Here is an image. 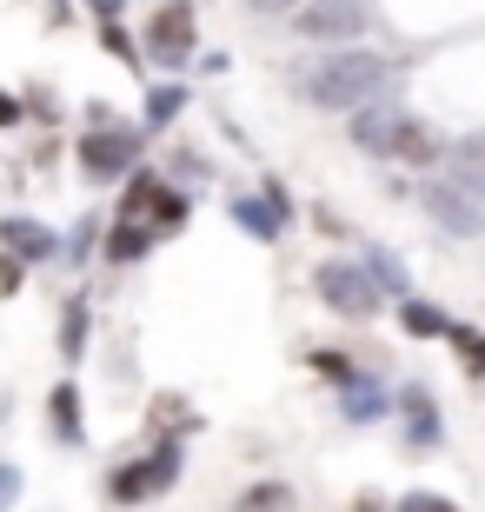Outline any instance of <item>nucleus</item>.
<instances>
[{"mask_svg":"<svg viewBox=\"0 0 485 512\" xmlns=\"http://www.w3.org/2000/svg\"><path fill=\"white\" fill-rule=\"evenodd\" d=\"M14 499H20V473H14V466H0V506H14Z\"/></svg>","mask_w":485,"mask_h":512,"instance_id":"28","label":"nucleus"},{"mask_svg":"<svg viewBox=\"0 0 485 512\" xmlns=\"http://www.w3.org/2000/svg\"><path fill=\"white\" fill-rule=\"evenodd\" d=\"M173 473H180V453H153L147 466H120V473L107 479V499L113 506H133V499H147V493H167L173 486Z\"/></svg>","mask_w":485,"mask_h":512,"instance_id":"5","label":"nucleus"},{"mask_svg":"<svg viewBox=\"0 0 485 512\" xmlns=\"http://www.w3.org/2000/svg\"><path fill=\"white\" fill-rule=\"evenodd\" d=\"M452 187H466V193L485 187V133H466L452 147Z\"/></svg>","mask_w":485,"mask_h":512,"instance_id":"12","label":"nucleus"},{"mask_svg":"<svg viewBox=\"0 0 485 512\" xmlns=\"http://www.w3.org/2000/svg\"><path fill=\"white\" fill-rule=\"evenodd\" d=\"M399 120H406V114H359L353 140H359L366 153H379V160H386V147H392V133H399Z\"/></svg>","mask_w":485,"mask_h":512,"instance_id":"14","label":"nucleus"},{"mask_svg":"<svg viewBox=\"0 0 485 512\" xmlns=\"http://www.w3.org/2000/svg\"><path fill=\"white\" fill-rule=\"evenodd\" d=\"M153 193H160V180H153V173H133L127 200H120V220H133V227H140V213L153 207Z\"/></svg>","mask_w":485,"mask_h":512,"instance_id":"18","label":"nucleus"},{"mask_svg":"<svg viewBox=\"0 0 485 512\" xmlns=\"http://www.w3.org/2000/svg\"><path fill=\"white\" fill-rule=\"evenodd\" d=\"M180 107H187V94H180V87H153V94H147V127H167Z\"/></svg>","mask_w":485,"mask_h":512,"instance_id":"21","label":"nucleus"},{"mask_svg":"<svg viewBox=\"0 0 485 512\" xmlns=\"http://www.w3.org/2000/svg\"><path fill=\"white\" fill-rule=\"evenodd\" d=\"M319 373H326L333 386H353V380H359V373H353L346 360H339V353H319Z\"/></svg>","mask_w":485,"mask_h":512,"instance_id":"26","label":"nucleus"},{"mask_svg":"<svg viewBox=\"0 0 485 512\" xmlns=\"http://www.w3.org/2000/svg\"><path fill=\"white\" fill-rule=\"evenodd\" d=\"M80 160H87L94 180H107V173H120V167L140 160V133L133 127H94L87 140H80Z\"/></svg>","mask_w":485,"mask_h":512,"instance_id":"6","label":"nucleus"},{"mask_svg":"<svg viewBox=\"0 0 485 512\" xmlns=\"http://www.w3.org/2000/svg\"><path fill=\"white\" fill-rule=\"evenodd\" d=\"M366 27H373L366 0H306L299 7V34L306 40H359Z\"/></svg>","mask_w":485,"mask_h":512,"instance_id":"3","label":"nucleus"},{"mask_svg":"<svg viewBox=\"0 0 485 512\" xmlns=\"http://www.w3.org/2000/svg\"><path fill=\"white\" fill-rule=\"evenodd\" d=\"M386 160H399V167H432V160H439V140H432V127H419V120H399Z\"/></svg>","mask_w":485,"mask_h":512,"instance_id":"10","label":"nucleus"},{"mask_svg":"<svg viewBox=\"0 0 485 512\" xmlns=\"http://www.w3.org/2000/svg\"><path fill=\"white\" fill-rule=\"evenodd\" d=\"M406 419H412V446H439V406L426 386H406Z\"/></svg>","mask_w":485,"mask_h":512,"instance_id":"13","label":"nucleus"},{"mask_svg":"<svg viewBox=\"0 0 485 512\" xmlns=\"http://www.w3.org/2000/svg\"><path fill=\"white\" fill-rule=\"evenodd\" d=\"M187 227V193H153V233H180Z\"/></svg>","mask_w":485,"mask_h":512,"instance_id":"17","label":"nucleus"},{"mask_svg":"<svg viewBox=\"0 0 485 512\" xmlns=\"http://www.w3.org/2000/svg\"><path fill=\"white\" fill-rule=\"evenodd\" d=\"M253 14H286V7H299V0H246Z\"/></svg>","mask_w":485,"mask_h":512,"instance_id":"29","label":"nucleus"},{"mask_svg":"<svg viewBox=\"0 0 485 512\" xmlns=\"http://www.w3.org/2000/svg\"><path fill=\"white\" fill-rule=\"evenodd\" d=\"M147 54L160 67H187L193 60V0H167L147 27Z\"/></svg>","mask_w":485,"mask_h":512,"instance_id":"4","label":"nucleus"},{"mask_svg":"<svg viewBox=\"0 0 485 512\" xmlns=\"http://www.w3.org/2000/svg\"><path fill=\"white\" fill-rule=\"evenodd\" d=\"M366 273H373V286H392V293H406V266L392 260V253H373V266H366Z\"/></svg>","mask_w":485,"mask_h":512,"instance_id":"22","label":"nucleus"},{"mask_svg":"<svg viewBox=\"0 0 485 512\" xmlns=\"http://www.w3.org/2000/svg\"><path fill=\"white\" fill-rule=\"evenodd\" d=\"M233 213H240V227H246V233H260V240H273V233L286 227V193L273 187V180H266V193H260V200H240Z\"/></svg>","mask_w":485,"mask_h":512,"instance_id":"9","label":"nucleus"},{"mask_svg":"<svg viewBox=\"0 0 485 512\" xmlns=\"http://www.w3.org/2000/svg\"><path fill=\"white\" fill-rule=\"evenodd\" d=\"M399 326H406L412 340H439V333H452V320L439 313V306H426V300H406V313H399Z\"/></svg>","mask_w":485,"mask_h":512,"instance_id":"15","label":"nucleus"},{"mask_svg":"<svg viewBox=\"0 0 485 512\" xmlns=\"http://www.w3.org/2000/svg\"><path fill=\"white\" fill-rule=\"evenodd\" d=\"M452 340H459V353H466V366H472V373H485V340H479V333L452 326Z\"/></svg>","mask_w":485,"mask_h":512,"instance_id":"23","label":"nucleus"},{"mask_svg":"<svg viewBox=\"0 0 485 512\" xmlns=\"http://www.w3.org/2000/svg\"><path fill=\"white\" fill-rule=\"evenodd\" d=\"M87 7H94V14H107V20H113V14H120V7H127V0H87Z\"/></svg>","mask_w":485,"mask_h":512,"instance_id":"31","label":"nucleus"},{"mask_svg":"<svg viewBox=\"0 0 485 512\" xmlns=\"http://www.w3.org/2000/svg\"><path fill=\"white\" fill-rule=\"evenodd\" d=\"M14 120H20V100H14V94H0V127H14Z\"/></svg>","mask_w":485,"mask_h":512,"instance_id":"30","label":"nucleus"},{"mask_svg":"<svg viewBox=\"0 0 485 512\" xmlns=\"http://www.w3.org/2000/svg\"><path fill=\"white\" fill-rule=\"evenodd\" d=\"M379 406H386V393H379L373 380H353V386H346V419H373Z\"/></svg>","mask_w":485,"mask_h":512,"instance_id":"19","label":"nucleus"},{"mask_svg":"<svg viewBox=\"0 0 485 512\" xmlns=\"http://www.w3.org/2000/svg\"><path fill=\"white\" fill-rule=\"evenodd\" d=\"M399 512H459V506L439 499V493H406V499H399Z\"/></svg>","mask_w":485,"mask_h":512,"instance_id":"24","label":"nucleus"},{"mask_svg":"<svg viewBox=\"0 0 485 512\" xmlns=\"http://www.w3.org/2000/svg\"><path fill=\"white\" fill-rule=\"evenodd\" d=\"M426 207L439 213V227H446V233H479V227H485V213L472 207V193L452 187V180H439V187L426 193Z\"/></svg>","mask_w":485,"mask_h":512,"instance_id":"7","label":"nucleus"},{"mask_svg":"<svg viewBox=\"0 0 485 512\" xmlns=\"http://www.w3.org/2000/svg\"><path fill=\"white\" fill-rule=\"evenodd\" d=\"M313 293L333 306L339 320H373V313H379V286H373V273H366V266H353V260H326V266H313Z\"/></svg>","mask_w":485,"mask_h":512,"instance_id":"2","label":"nucleus"},{"mask_svg":"<svg viewBox=\"0 0 485 512\" xmlns=\"http://www.w3.org/2000/svg\"><path fill=\"white\" fill-rule=\"evenodd\" d=\"M100 47H107L113 60H140V54H133V40L120 34V27H113V20H107V27H100Z\"/></svg>","mask_w":485,"mask_h":512,"instance_id":"25","label":"nucleus"},{"mask_svg":"<svg viewBox=\"0 0 485 512\" xmlns=\"http://www.w3.org/2000/svg\"><path fill=\"white\" fill-rule=\"evenodd\" d=\"M47 419H54V439H60V446H80V439H87V426H80V386H74V380L54 386V399H47Z\"/></svg>","mask_w":485,"mask_h":512,"instance_id":"11","label":"nucleus"},{"mask_svg":"<svg viewBox=\"0 0 485 512\" xmlns=\"http://www.w3.org/2000/svg\"><path fill=\"white\" fill-rule=\"evenodd\" d=\"M20 280H27V266L14 253H0V293H20Z\"/></svg>","mask_w":485,"mask_h":512,"instance_id":"27","label":"nucleus"},{"mask_svg":"<svg viewBox=\"0 0 485 512\" xmlns=\"http://www.w3.org/2000/svg\"><path fill=\"white\" fill-rule=\"evenodd\" d=\"M147 247H153V233H147V227H133V220H120V227L107 233V260H140Z\"/></svg>","mask_w":485,"mask_h":512,"instance_id":"16","label":"nucleus"},{"mask_svg":"<svg viewBox=\"0 0 485 512\" xmlns=\"http://www.w3.org/2000/svg\"><path fill=\"white\" fill-rule=\"evenodd\" d=\"M392 60L386 54H366V47H353V54H326L313 74V107H326V114H359V107H373L379 87H386Z\"/></svg>","mask_w":485,"mask_h":512,"instance_id":"1","label":"nucleus"},{"mask_svg":"<svg viewBox=\"0 0 485 512\" xmlns=\"http://www.w3.org/2000/svg\"><path fill=\"white\" fill-rule=\"evenodd\" d=\"M286 506H293V493L266 479V486H253V493H246V499H240V506H233V512H286Z\"/></svg>","mask_w":485,"mask_h":512,"instance_id":"20","label":"nucleus"},{"mask_svg":"<svg viewBox=\"0 0 485 512\" xmlns=\"http://www.w3.org/2000/svg\"><path fill=\"white\" fill-rule=\"evenodd\" d=\"M0 247H14V260L27 266V260H54L60 240L40 227V220H20V213H7V220H0Z\"/></svg>","mask_w":485,"mask_h":512,"instance_id":"8","label":"nucleus"}]
</instances>
